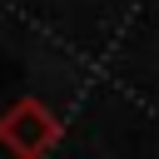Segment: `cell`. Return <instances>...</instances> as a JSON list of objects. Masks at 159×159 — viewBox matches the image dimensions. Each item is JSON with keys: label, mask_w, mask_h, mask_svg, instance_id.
<instances>
[{"label": "cell", "mask_w": 159, "mask_h": 159, "mask_svg": "<svg viewBox=\"0 0 159 159\" xmlns=\"http://www.w3.org/2000/svg\"><path fill=\"white\" fill-rule=\"evenodd\" d=\"M0 144L15 159H45L60 144V114L50 104H40L35 94H20L5 114H0Z\"/></svg>", "instance_id": "1"}]
</instances>
